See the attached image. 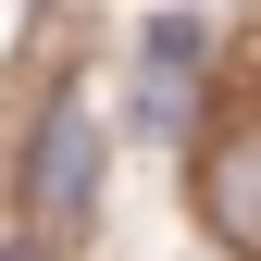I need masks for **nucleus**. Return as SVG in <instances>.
I'll return each mask as SVG.
<instances>
[{
	"label": "nucleus",
	"mask_w": 261,
	"mask_h": 261,
	"mask_svg": "<svg viewBox=\"0 0 261 261\" xmlns=\"http://www.w3.org/2000/svg\"><path fill=\"white\" fill-rule=\"evenodd\" d=\"M87 199H100V124L75 100H50V124H38V212H50V237H75Z\"/></svg>",
	"instance_id": "obj_1"
},
{
	"label": "nucleus",
	"mask_w": 261,
	"mask_h": 261,
	"mask_svg": "<svg viewBox=\"0 0 261 261\" xmlns=\"http://www.w3.org/2000/svg\"><path fill=\"white\" fill-rule=\"evenodd\" d=\"M187 75H199V25L162 13L149 38H137V124H149V137H174V124H187Z\"/></svg>",
	"instance_id": "obj_2"
},
{
	"label": "nucleus",
	"mask_w": 261,
	"mask_h": 261,
	"mask_svg": "<svg viewBox=\"0 0 261 261\" xmlns=\"http://www.w3.org/2000/svg\"><path fill=\"white\" fill-rule=\"evenodd\" d=\"M212 224L261 249V137H224L212 149Z\"/></svg>",
	"instance_id": "obj_3"
},
{
	"label": "nucleus",
	"mask_w": 261,
	"mask_h": 261,
	"mask_svg": "<svg viewBox=\"0 0 261 261\" xmlns=\"http://www.w3.org/2000/svg\"><path fill=\"white\" fill-rule=\"evenodd\" d=\"M0 261H38V249H0Z\"/></svg>",
	"instance_id": "obj_4"
}]
</instances>
